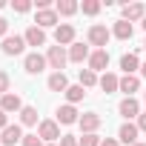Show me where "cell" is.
<instances>
[{
    "label": "cell",
    "instance_id": "1",
    "mask_svg": "<svg viewBox=\"0 0 146 146\" xmlns=\"http://www.w3.org/2000/svg\"><path fill=\"white\" fill-rule=\"evenodd\" d=\"M37 137H40V140H46V143H54V140H60L63 135H60V126H57V120H40V123H37Z\"/></svg>",
    "mask_w": 146,
    "mask_h": 146
},
{
    "label": "cell",
    "instance_id": "2",
    "mask_svg": "<svg viewBox=\"0 0 146 146\" xmlns=\"http://www.w3.org/2000/svg\"><path fill=\"white\" fill-rule=\"evenodd\" d=\"M66 60H69V52H66L63 46H49V52H46V63H49L54 72H63Z\"/></svg>",
    "mask_w": 146,
    "mask_h": 146
},
{
    "label": "cell",
    "instance_id": "3",
    "mask_svg": "<svg viewBox=\"0 0 146 146\" xmlns=\"http://www.w3.org/2000/svg\"><path fill=\"white\" fill-rule=\"evenodd\" d=\"M54 43L57 46H72V43H75V26H72V23H60L54 29Z\"/></svg>",
    "mask_w": 146,
    "mask_h": 146
},
{
    "label": "cell",
    "instance_id": "4",
    "mask_svg": "<svg viewBox=\"0 0 146 146\" xmlns=\"http://www.w3.org/2000/svg\"><path fill=\"white\" fill-rule=\"evenodd\" d=\"M23 69L29 72V75H40V72L46 69V57H43L40 52H32V54H26V60H23Z\"/></svg>",
    "mask_w": 146,
    "mask_h": 146
},
{
    "label": "cell",
    "instance_id": "5",
    "mask_svg": "<svg viewBox=\"0 0 146 146\" xmlns=\"http://www.w3.org/2000/svg\"><path fill=\"white\" fill-rule=\"evenodd\" d=\"M106 66H109V52L106 49H95L89 54V69L98 75V72H106Z\"/></svg>",
    "mask_w": 146,
    "mask_h": 146
},
{
    "label": "cell",
    "instance_id": "6",
    "mask_svg": "<svg viewBox=\"0 0 146 146\" xmlns=\"http://www.w3.org/2000/svg\"><path fill=\"white\" fill-rule=\"evenodd\" d=\"M109 37H112V32H109L106 26H92V29H89V43L98 46V49H106Z\"/></svg>",
    "mask_w": 146,
    "mask_h": 146
},
{
    "label": "cell",
    "instance_id": "7",
    "mask_svg": "<svg viewBox=\"0 0 146 146\" xmlns=\"http://www.w3.org/2000/svg\"><path fill=\"white\" fill-rule=\"evenodd\" d=\"M117 112H120L126 120H132V117H140V103H137L135 98H123V100H120V106H117Z\"/></svg>",
    "mask_w": 146,
    "mask_h": 146
},
{
    "label": "cell",
    "instance_id": "8",
    "mask_svg": "<svg viewBox=\"0 0 146 146\" xmlns=\"http://www.w3.org/2000/svg\"><path fill=\"white\" fill-rule=\"evenodd\" d=\"M80 129H83V135H95L98 132V126H100V115L98 112H86V115H80Z\"/></svg>",
    "mask_w": 146,
    "mask_h": 146
},
{
    "label": "cell",
    "instance_id": "9",
    "mask_svg": "<svg viewBox=\"0 0 146 146\" xmlns=\"http://www.w3.org/2000/svg\"><path fill=\"white\" fill-rule=\"evenodd\" d=\"M146 17V6L143 3H126L123 6V20L132 23V20H143Z\"/></svg>",
    "mask_w": 146,
    "mask_h": 146
},
{
    "label": "cell",
    "instance_id": "10",
    "mask_svg": "<svg viewBox=\"0 0 146 146\" xmlns=\"http://www.w3.org/2000/svg\"><path fill=\"white\" fill-rule=\"evenodd\" d=\"M57 20H60V15H57L54 9H43V12H37V17H35V26H40V29H49V26H57Z\"/></svg>",
    "mask_w": 146,
    "mask_h": 146
},
{
    "label": "cell",
    "instance_id": "11",
    "mask_svg": "<svg viewBox=\"0 0 146 146\" xmlns=\"http://www.w3.org/2000/svg\"><path fill=\"white\" fill-rule=\"evenodd\" d=\"M0 109H3L6 115L9 112H23V100H20V95H3V98H0Z\"/></svg>",
    "mask_w": 146,
    "mask_h": 146
},
{
    "label": "cell",
    "instance_id": "12",
    "mask_svg": "<svg viewBox=\"0 0 146 146\" xmlns=\"http://www.w3.org/2000/svg\"><path fill=\"white\" fill-rule=\"evenodd\" d=\"M0 143H3V146L23 143V132H20V126H17V123H15V126H6V129H3V137H0Z\"/></svg>",
    "mask_w": 146,
    "mask_h": 146
},
{
    "label": "cell",
    "instance_id": "13",
    "mask_svg": "<svg viewBox=\"0 0 146 146\" xmlns=\"http://www.w3.org/2000/svg\"><path fill=\"white\" fill-rule=\"evenodd\" d=\"M23 40H26V46H43L46 43V32L40 26H29L26 35H23Z\"/></svg>",
    "mask_w": 146,
    "mask_h": 146
},
{
    "label": "cell",
    "instance_id": "14",
    "mask_svg": "<svg viewBox=\"0 0 146 146\" xmlns=\"http://www.w3.org/2000/svg\"><path fill=\"white\" fill-rule=\"evenodd\" d=\"M137 89H140V78H137V75H123V78H120V92H123L126 98H135Z\"/></svg>",
    "mask_w": 146,
    "mask_h": 146
},
{
    "label": "cell",
    "instance_id": "15",
    "mask_svg": "<svg viewBox=\"0 0 146 146\" xmlns=\"http://www.w3.org/2000/svg\"><path fill=\"white\" fill-rule=\"evenodd\" d=\"M23 46H26L23 37H17V35H15V37H6V40H3V54H9V57H12V54H23Z\"/></svg>",
    "mask_w": 146,
    "mask_h": 146
},
{
    "label": "cell",
    "instance_id": "16",
    "mask_svg": "<svg viewBox=\"0 0 146 146\" xmlns=\"http://www.w3.org/2000/svg\"><path fill=\"white\" fill-rule=\"evenodd\" d=\"M137 132H140V129H137L135 123H123V126H120V132H117V137H120V143L135 146V143H137Z\"/></svg>",
    "mask_w": 146,
    "mask_h": 146
},
{
    "label": "cell",
    "instance_id": "17",
    "mask_svg": "<svg viewBox=\"0 0 146 146\" xmlns=\"http://www.w3.org/2000/svg\"><path fill=\"white\" fill-rule=\"evenodd\" d=\"M89 46H83V43H72L69 46V60L72 63H83V60H89Z\"/></svg>",
    "mask_w": 146,
    "mask_h": 146
},
{
    "label": "cell",
    "instance_id": "18",
    "mask_svg": "<svg viewBox=\"0 0 146 146\" xmlns=\"http://www.w3.org/2000/svg\"><path fill=\"white\" fill-rule=\"evenodd\" d=\"M80 117H78V109L72 106V103H66V106H60L57 109V123H78Z\"/></svg>",
    "mask_w": 146,
    "mask_h": 146
},
{
    "label": "cell",
    "instance_id": "19",
    "mask_svg": "<svg viewBox=\"0 0 146 146\" xmlns=\"http://www.w3.org/2000/svg\"><path fill=\"white\" fill-rule=\"evenodd\" d=\"M98 86H100L106 95H109V92H117V89H120V78H117V75H112V72H106V75L98 80Z\"/></svg>",
    "mask_w": 146,
    "mask_h": 146
},
{
    "label": "cell",
    "instance_id": "20",
    "mask_svg": "<svg viewBox=\"0 0 146 146\" xmlns=\"http://www.w3.org/2000/svg\"><path fill=\"white\" fill-rule=\"evenodd\" d=\"M49 89L52 92H66L69 89V80H66L63 72H52V75H49Z\"/></svg>",
    "mask_w": 146,
    "mask_h": 146
},
{
    "label": "cell",
    "instance_id": "21",
    "mask_svg": "<svg viewBox=\"0 0 146 146\" xmlns=\"http://www.w3.org/2000/svg\"><path fill=\"white\" fill-rule=\"evenodd\" d=\"M120 69L126 72V75H135V72L140 69V60H137V54H135V52L123 54V57H120Z\"/></svg>",
    "mask_w": 146,
    "mask_h": 146
},
{
    "label": "cell",
    "instance_id": "22",
    "mask_svg": "<svg viewBox=\"0 0 146 146\" xmlns=\"http://www.w3.org/2000/svg\"><path fill=\"white\" fill-rule=\"evenodd\" d=\"M132 23H126V20H117L115 23V29H112V35L117 37V40H132Z\"/></svg>",
    "mask_w": 146,
    "mask_h": 146
},
{
    "label": "cell",
    "instance_id": "23",
    "mask_svg": "<svg viewBox=\"0 0 146 146\" xmlns=\"http://www.w3.org/2000/svg\"><path fill=\"white\" fill-rule=\"evenodd\" d=\"M78 9H80V6L75 3V0H57V6H54V12H57V15H66V17L75 15Z\"/></svg>",
    "mask_w": 146,
    "mask_h": 146
},
{
    "label": "cell",
    "instance_id": "24",
    "mask_svg": "<svg viewBox=\"0 0 146 146\" xmlns=\"http://www.w3.org/2000/svg\"><path fill=\"white\" fill-rule=\"evenodd\" d=\"M20 123H23V126H35V123H37V109H35V106H23Z\"/></svg>",
    "mask_w": 146,
    "mask_h": 146
},
{
    "label": "cell",
    "instance_id": "25",
    "mask_svg": "<svg viewBox=\"0 0 146 146\" xmlns=\"http://www.w3.org/2000/svg\"><path fill=\"white\" fill-rule=\"evenodd\" d=\"M83 95H86V92H83V86H69V89H66V100H69L72 106H75L78 100H83Z\"/></svg>",
    "mask_w": 146,
    "mask_h": 146
},
{
    "label": "cell",
    "instance_id": "26",
    "mask_svg": "<svg viewBox=\"0 0 146 146\" xmlns=\"http://www.w3.org/2000/svg\"><path fill=\"white\" fill-rule=\"evenodd\" d=\"M95 83H98V75H95V72H92V69H80V86L89 89V86H95Z\"/></svg>",
    "mask_w": 146,
    "mask_h": 146
},
{
    "label": "cell",
    "instance_id": "27",
    "mask_svg": "<svg viewBox=\"0 0 146 146\" xmlns=\"http://www.w3.org/2000/svg\"><path fill=\"white\" fill-rule=\"evenodd\" d=\"M80 9H83V15H98L100 12V3H98V0H83Z\"/></svg>",
    "mask_w": 146,
    "mask_h": 146
},
{
    "label": "cell",
    "instance_id": "28",
    "mask_svg": "<svg viewBox=\"0 0 146 146\" xmlns=\"http://www.w3.org/2000/svg\"><path fill=\"white\" fill-rule=\"evenodd\" d=\"M9 86H12V78L6 75V72H0V98L9 95Z\"/></svg>",
    "mask_w": 146,
    "mask_h": 146
},
{
    "label": "cell",
    "instance_id": "29",
    "mask_svg": "<svg viewBox=\"0 0 146 146\" xmlns=\"http://www.w3.org/2000/svg\"><path fill=\"white\" fill-rule=\"evenodd\" d=\"M80 146H100V137L98 135H83L80 137Z\"/></svg>",
    "mask_w": 146,
    "mask_h": 146
},
{
    "label": "cell",
    "instance_id": "30",
    "mask_svg": "<svg viewBox=\"0 0 146 146\" xmlns=\"http://www.w3.org/2000/svg\"><path fill=\"white\" fill-rule=\"evenodd\" d=\"M23 146H46L37 135H23Z\"/></svg>",
    "mask_w": 146,
    "mask_h": 146
},
{
    "label": "cell",
    "instance_id": "31",
    "mask_svg": "<svg viewBox=\"0 0 146 146\" xmlns=\"http://www.w3.org/2000/svg\"><path fill=\"white\" fill-rule=\"evenodd\" d=\"M12 9L23 15V12H29V9H32V3H29V0H15V3H12Z\"/></svg>",
    "mask_w": 146,
    "mask_h": 146
},
{
    "label": "cell",
    "instance_id": "32",
    "mask_svg": "<svg viewBox=\"0 0 146 146\" xmlns=\"http://www.w3.org/2000/svg\"><path fill=\"white\" fill-rule=\"evenodd\" d=\"M60 146H80V137H75V135H63V137H60Z\"/></svg>",
    "mask_w": 146,
    "mask_h": 146
},
{
    "label": "cell",
    "instance_id": "33",
    "mask_svg": "<svg viewBox=\"0 0 146 146\" xmlns=\"http://www.w3.org/2000/svg\"><path fill=\"white\" fill-rule=\"evenodd\" d=\"M6 29H9V23H6V17H0V37L6 40Z\"/></svg>",
    "mask_w": 146,
    "mask_h": 146
},
{
    "label": "cell",
    "instance_id": "34",
    "mask_svg": "<svg viewBox=\"0 0 146 146\" xmlns=\"http://www.w3.org/2000/svg\"><path fill=\"white\" fill-rule=\"evenodd\" d=\"M6 126H9V115L0 109V129H6Z\"/></svg>",
    "mask_w": 146,
    "mask_h": 146
},
{
    "label": "cell",
    "instance_id": "35",
    "mask_svg": "<svg viewBox=\"0 0 146 146\" xmlns=\"http://www.w3.org/2000/svg\"><path fill=\"white\" fill-rule=\"evenodd\" d=\"M137 129H140V132H146V115H140V117H137Z\"/></svg>",
    "mask_w": 146,
    "mask_h": 146
},
{
    "label": "cell",
    "instance_id": "36",
    "mask_svg": "<svg viewBox=\"0 0 146 146\" xmlns=\"http://www.w3.org/2000/svg\"><path fill=\"white\" fill-rule=\"evenodd\" d=\"M100 146H117V140L115 137H106V140H100Z\"/></svg>",
    "mask_w": 146,
    "mask_h": 146
},
{
    "label": "cell",
    "instance_id": "37",
    "mask_svg": "<svg viewBox=\"0 0 146 146\" xmlns=\"http://www.w3.org/2000/svg\"><path fill=\"white\" fill-rule=\"evenodd\" d=\"M140 75H143V78H146V63H143V66H140Z\"/></svg>",
    "mask_w": 146,
    "mask_h": 146
},
{
    "label": "cell",
    "instance_id": "38",
    "mask_svg": "<svg viewBox=\"0 0 146 146\" xmlns=\"http://www.w3.org/2000/svg\"><path fill=\"white\" fill-rule=\"evenodd\" d=\"M140 26H143V29H146V17H143V23H140Z\"/></svg>",
    "mask_w": 146,
    "mask_h": 146
},
{
    "label": "cell",
    "instance_id": "39",
    "mask_svg": "<svg viewBox=\"0 0 146 146\" xmlns=\"http://www.w3.org/2000/svg\"><path fill=\"white\" fill-rule=\"evenodd\" d=\"M135 146H146V143H135Z\"/></svg>",
    "mask_w": 146,
    "mask_h": 146
},
{
    "label": "cell",
    "instance_id": "40",
    "mask_svg": "<svg viewBox=\"0 0 146 146\" xmlns=\"http://www.w3.org/2000/svg\"><path fill=\"white\" fill-rule=\"evenodd\" d=\"M143 49H146V40H143Z\"/></svg>",
    "mask_w": 146,
    "mask_h": 146
},
{
    "label": "cell",
    "instance_id": "41",
    "mask_svg": "<svg viewBox=\"0 0 146 146\" xmlns=\"http://www.w3.org/2000/svg\"><path fill=\"white\" fill-rule=\"evenodd\" d=\"M46 146H54V143H46Z\"/></svg>",
    "mask_w": 146,
    "mask_h": 146
},
{
    "label": "cell",
    "instance_id": "42",
    "mask_svg": "<svg viewBox=\"0 0 146 146\" xmlns=\"http://www.w3.org/2000/svg\"><path fill=\"white\" fill-rule=\"evenodd\" d=\"M143 100H146V95H143Z\"/></svg>",
    "mask_w": 146,
    "mask_h": 146
}]
</instances>
